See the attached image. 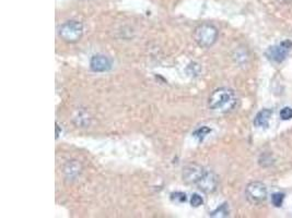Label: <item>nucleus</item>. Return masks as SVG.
<instances>
[{"mask_svg": "<svg viewBox=\"0 0 292 218\" xmlns=\"http://www.w3.org/2000/svg\"><path fill=\"white\" fill-rule=\"evenodd\" d=\"M56 129H57V132H56V138H58V136H59V126H58V124H56Z\"/></svg>", "mask_w": 292, "mask_h": 218, "instance_id": "nucleus-18", "label": "nucleus"}, {"mask_svg": "<svg viewBox=\"0 0 292 218\" xmlns=\"http://www.w3.org/2000/svg\"><path fill=\"white\" fill-rule=\"evenodd\" d=\"M280 118L281 120H290L292 119V108L285 107L280 110Z\"/></svg>", "mask_w": 292, "mask_h": 218, "instance_id": "nucleus-16", "label": "nucleus"}, {"mask_svg": "<svg viewBox=\"0 0 292 218\" xmlns=\"http://www.w3.org/2000/svg\"><path fill=\"white\" fill-rule=\"evenodd\" d=\"M271 116H272V111L270 109L265 108L255 116L254 126H257V128H267L269 126V122H270Z\"/></svg>", "mask_w": 292, "mask_h": 218, "instance_id": "nucleus-9", "label": "nucleus"}, {"mask_svg": "<svg viewBox=\"0 0 292 218\" xmlns=\"http://www.w3.org/2000/svg\"><path fill=\"white\" fill-rule=\"evenodd\" d=\"M197 186L199 190H201L202 192L211 193L213 191H216L217 186H218V178L213 172L206 171L201 177V179L197 182Z\"/></svg>", "mask_w": 292, "mask_h": 218, "instance_id": "nucleus-8", "label": "nucleus"}, {"mask_svg": "<svg viewBox=\"0 0 292 218\" xmlns=\"http://www.w3.org/2000/svg\"><path fill=\"white\" fill-rule=\"evenodd\" d=\"M205 172H206V170L201 166L197 165V164H190V165L186 166L185 169H184L183 178L188 183L197 184V182L201 179Z\"/></svg>", "mask_w": 292, "mask_h": 218, "instance_id": "nucleus-6", "label": "nucleus"}, {"mask_svg": "<svg viewBox=\"0 0 292 218\" xmlns=\"http://www.w3.org/2000/svg\"><path fill=\"white\" fill-rule=\"evenodd\" d=\"M66 173H68L70 177L72 176H76V174L79 173V165L76 163H71L68 164V168H66Z\"/></svg>", "mask_w": 292, "mask_h": 218, "instance_id": "nucleus-14", "label": "nucleus"}, {"mask_svg": "<svg viewBox=\"0 0 292 218\" xmlns=\"http://www.w3.org/2000/svg\"><path fill=\"white\" fill-rule=\"evenodd\" d=\"M283 200H285V194L283 193L277 192L271 195V203L276 207H280L283 203Z\"/></svg>", "mask_w": 292, "mask_h": 218, "instance_id": "nucleus-13", "label": "nucleus"}, {"mask_svg": "<svg viewBox=\"0 0 292 218\" xmlns=\"http://www.w3.org/2000/svg\"><path fill=\"white\" fill-rule=\"evenodd\" d=\"M190 204L194 207H198L204 204V199H202L199 194L195 193V194L192 195V198H190Z\"/></svg>", "mask_w": 292, "mask_h": 218, "instance_id": "nucleus-15", "label": "nucleus"}, {"mask_svg": "<svg viewBox=\"0 0 292 218\" xmlns=\"http://www.w3.org/2000/svg\"><path fill=\"white\" fill-rule=\"evenodd\" d=\"M171 200L175 203L182 204V203H185L186 201H187V195H186L184 192L176 191V192H173L171 194Z\"/></svg>", "mask_w": 292, "mask_h": 218, "instance_id": "nucleus-12", "label": "nucleus"}, {"mask_svg": "<svg viewBox=\"0 0 292 218\" xmlns=\"http://www.w3.org/2000/svg\"><path fill=\"white\" fill-rule=\"evenodd\" d=\"M229 214H230L229 206H228V204L224 203V204L220 205L216 211L211 212L210 216L211 217H227V216H229Z\"/></svg>", "mask_w": 292, "mask_h": 218, "instance_id": "nucleus-10", "label": "nucleus"}, {"mask_svg": "<svg viewBox=\"0 0 292 218\" xmlns=\"http://www.w3.org/2000/svg\"><path fill=\"white\" fill-rule=\"evenodd\" d=\"M59 36L68 43H76L83 35V26L78 21H68L59 28Z\"/></svg>", "mask_w": 292, "mask_h": 218, "instance_id": "nucleus-3", "label": "nucleus"}, {"mask_svg": "<svg viewBox=\"0 0 292 218\" xmlns=\"http://www.w3.org/2000/svg\"><path fill=\"white\" fill-rule=\"evenodd\" d=\"M218 34V28L216 26L209 23H204L195 30L194 38L199 46L208 48L217 41Z\"/></svg>", "mask_w": 292, "mask_h": 218, "instance_id": "nucleus-2", "label": "nucleus"}, {"mask_svg": "<svg viewBox=\"0 0 292 218\" xmlns=\"http://www.w3.org/2000/svg\"><path fill=\"white\" fill-rule=\"evenodd\" d=\"M280 3H283V5H288V3H291L292 0H278Z\"/></svg>", "mask_w": 292, "mask_h": 218, "instance_id": "nucleus-17", "label": "nucleus"}, {"mask_svg": "<svg viewBox=\"0 0 292 218\" xmlns=\"http://www.w3.org/2000/svg\"><path fill=\"white\" fill-rule=\"evenodd\" d=\"M211 132V129H209L208 126H200L197 130H195V132L192 133V135L196 139H198L199 141H202L209 133Z\"/></svg>", "mask_w": 292, "mask_h": 218, "instance_id": "nucleus-11", "label": "nucleus"}, {"mask_svg": "<svg viewBox=\"0 0 292 218\" xmlns=\"http://www.w3.org/2000/svg\"><path fill=\"white\" fill-rule=\"evenodd\" d=\"M246 199L253 204H259L266 201L267 195V188L263 182L260 181H253L246 186L245 189Z\"/></svg>", "mask_w": 292, "mask_h": 218, "instance_id": "nucleus-4", "label": "nucleus"}, {"mask_svg": "<svg viewBox=\"0 0 292 218\" xmlns=\"http://www.w3.org/2000/svg\"><path fill=\"white\" fill-rule=\"evenodd\" d=\"M237 104V94L233 90L228 87H220L213 91L209 96L208 105L213 111L218 113H229L235 108Z\"/></svg>", "mask_w": 292, "mask_h": 218, "instance_id": "nucleus-1", "label": "nucleus"}, {"mask_svg": "<svg viewBox=\"0 0 292 218\" xmlns=\"http://www.w3.org/2000/svg\"><path fill=\"white\" fill-rule=\"evenodd\" d=\"M90 68L94 72H106L111 70L112 61L107 56L97 53V55H94L91 58Z\"/></svg>", "mask_w": 292, "mask_h": 218, "instance_id": "nucleus-7", "label": "nucleus"}, {"mask_svg": "<svg viewBox=\"0 0 292 218\" xmlns=\"http://www.w3.org/2000/svg\"><path fill=\"white\" fill-rule=\"evenodd\" d=\"M291 48L292 41L287 39V41H283L282 43H280L279 45L268 47V49L265 51V56L267 57V59L272 62H282L288 57Z\"/></svg>", "mask_w": 292, "mask_h": 218, "instance_id": "nucleus-5", "label": "nucleus"}]
</instances>
